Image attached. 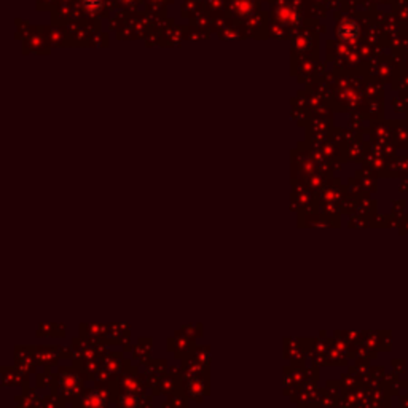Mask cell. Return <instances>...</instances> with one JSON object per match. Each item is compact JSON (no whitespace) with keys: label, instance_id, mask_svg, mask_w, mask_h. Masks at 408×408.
Returning a JSON list of instances; mask_svg holds the SVG:
<instances>
[{"label":"cell","instance_id":"1","mask_svg":"<svg viewBox=\"0 0 408 408\" xmlns=\"http://www.w3.org/2000/svg\"><path fill=\"white\" fill-rule=\"evenodd\" d=\"M340 37L344 40V42H354L357 37H359V27L356 23H343L340 26Z\"/></svg>","mask_w":408,"mask_h":408}]
</instances>
